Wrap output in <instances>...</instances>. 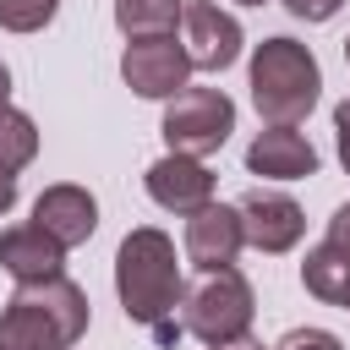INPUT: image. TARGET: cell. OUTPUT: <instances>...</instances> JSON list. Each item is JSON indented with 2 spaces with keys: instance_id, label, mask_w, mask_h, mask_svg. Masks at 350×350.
Segmentation results:
<instances>
[{
  "instance_id": "1",
  "label": "cell",
  "mask_w": 350,
  "mask_h": 350,
  "mask_svg": "<svg viewBox=\"0 0 350 350\" xmlns=\"http://www.w3.org/2000/svg\"><path fill=\"white\" fill-rule=\"evenodd\" d=\"M115 295L126 306L131 323H142L148 334L170 317H180V262H175V241L153 224L131 230L115 252Z\"/></svg>"
},
{
  "instance_id": "2",
  "label": "cell",
  "mask_w": 350,
  "mask_h": 350,
  "mask_svg": "<svg viewBox=\"0 0 350 350\" xmlns=\"http://www.w3.org/2000/svg\"><path fill=\"white\" fill-rule=\"evenodd\" d=\"M82 334H88V295L66 273L16 284L0 312V350H71Z\"/></svg>"
},
{
  "instance_id": "3",
  "label": "cell",
  "mask_w": 350,
  "mask_h": 350,
  "mask_svg": "<svg viewBox=\"0 0 350 350\" xmlns=\"http://www.w3.org/2000/svg\"><path fill=\"white\" fill-rule=\"evenodd\" d=\"M323 93V71L317 55L295 38H262L252 49V104L268 126H295L312 115Z\"/></svg>"
},
{
  "instance_id": "4",
  "label": "cell",
  "mask_w": 350,
  "mask_h": 350,
  "mask_svg": "<svg viewBox=\"0 0 350 350\" xmlns=\"http://www.w3.org/2000/svg\"><path fill=\"white\" fill-rule=\"evenodd\" d=\"M180 328H186L191 339H202L208 350L241 339V334L252 328V284H246L235 268L202 273V279L180 295Z\"/></svg>"
},
{
  "instance_id": "5",
  "label": "cell",
  "mask_w": 350,
  "mask_h": 350,
  "mask_svg": "<svg viewBox=\"0 0 350 350\" xmlns=\"http://www.w3.org/2000/svg\"><path fill=\"white\" fill-rule=\"evenodd\" d=\"M170 153H186V159H208L230 142L235 131V104L224 88H180L170 104H164V120H159Z\"/></svg>"
},
{
  "instance_id": "6",
  "label": "cell",
  "mask_w": 350,
  "mask_h": 350,
  "mask_svg": "<svg viewBox=\"0 0 350 350\" xmlns=\"http://www.w3.org/2000/svg\"><path fill=\"white\" fill-rule=\"evenodd\" d=\"M120 77L137 98H175L191 77V55L175 38H131L120 55Z\"/></svg>"
},
{
  "instance_id": "7",
  "label": "cell",
  "mask_w": 350,
  "mask_h": 350,
  "mask_svg": "<svg viewBox=\"0 0 350 350\" xmlns=\"http://www.w3.org/2000/svg\"><path fill=\"white\" fill-rule=\"evenodd\" d=\"M235 208H241L246 246H257V252H268V257L290 252V246L301 241V230H306L301 202H295V197H284V191H246Z\"/></svg>"
},
{
  "instance_id": "8",
  "label": "cell",
  "mask_w": 350,
  "mask_h": 350,
  "mask_svg": "<svg viewBox=\"0 0 350 350\" xmlns=\"http://www.w3.org/2000/svg\"><path fill=\"white\" fill-rule=\"evenodd\" d=\"M186 55L191 71H224L241 60V22L219 11L213 0H186Z\"/></svg>"
},
{
  "instance_id": "9",
  "label": "cell",
  "mask_w": 350,
  "mask_h": 350,
  "mask_svg": "<svg viewBox=\"0 0 350 350\" xmlns=\"http://www.w3.org/2000/svg\"><path fill=\"white\" fill-rule=\"evenodd\" d=\"M246 246V230H241V208L230 202H208L186 219V262H197L202 273H219L235 262V252Z\"/></svg>"
},
{
  "instance_id": "10",
  "label": "cell",
  "mask_w": 350,
  "mask_h": 350,
  "mask_svg": "<svg viewBox=\"0 0 350 350\" xmlns=\"http://www.w3.org/2000/svg\"><path fill=\"white\" fill-rule=\"evenodd\" d=\"M148 197L159 202V208H170V213H197V208H208L213 202V175H208V164L202 159H186V153H164V159H153L148 164Z\"/></svg>"
},
{
  "instance_id": "11",
  "label": "cell",
  "mask_w": 350,
  "mask_h": 350,
  "mask_svg": "<svg viewBox=\"0 0 350 350\" xmlns=\"http://www.w3.org/2000/svg\"><path fill=\"white\" fill-rule=\"evenodd\" d=\"M33 224H38L44 235H55V241L71 252V246H82V241L98 230V202H93L88 186L60 180V186H44V191H38V202H33Z\"/></svg>"
},
{
  "instance_id": "12",
  "label": "cell",
  "mask_w": 350,
  "mask_h": 350,
  "mask_svg": "<svg viewBox=\"0 0 350 350\" xmlns=\"http://www.w3.org/2000/svg\"><path fill=\"white\" fill-rule=\"evenodd\" d=\"M246 170L262 175V180H306V175H317V148L295 126H268V131L252 137Z\"/></svg>"
},
{
  "instance_id": "13",
  "label": "cell",
  "mask_w": 350,
  "mask_h": 350,
  "mask_svg": "<svg viewBox=\"0 0 350 350\" xmlns=\"http://www.w3.org/2000/svg\"><path fill=\"white\" fill-rule=\"evenodd\" d=\"M0 268L16 284H38V279H60L66 273V246L55 235H44L38 224H16L0 230Z\"/></svg>"
},
{
  "instance_id": "14",
  "label": "cell",
  "mask_w": 350,
  "mask_h": 350,
  "mask_svg": "<svg viewBox=\"0 0 350 350\" xmlns=\"http://www.w3.org/2000/svg\"><path fill=\"white\" fill-rule=\"evenodd\" d=\"M301 284H306V295H317L328 306H350V252L339 241L312 246L301 262Z\"/></svg>"
},
{
  "instance_id": "15",
  "label": "cell",
  "mask_w": 350,
  "mask_h": 350,
  "mask_svg": "<svg viewBox=\"0 0 350 350\" xmlns=\"http://www.w3.org/2000/svg\"><path fill=\"white\" fill-rule=\"evenodd\" d=\"M186 16V0H115V27L126 38H170Z\"/></svg>"
},
{
  "instance_id": "16",
  "label": "cell",
  "mask_w": 350,
  "mask_h": 350,
  "mask_svg": "<svg viewBox=\"0 0 350 350\" xmlns=\"http://www.w3.org/2000/svg\"><path fill=\"white\" fill-rule=\"evenodd\" d=\"M33 153H38V126L22 115V109H0V175H11L16 180V170H27L33 164Z\"/></svg>"
},
{
  "instance_id": "17",
  "label": "cell",
  "mask_w": 350,
  "mask_h": 350,
  "mask_svg": "<svg viewBox=\"0 0 350 350\" xmlns=\"http://www.w3.org/2000/svg\"><path fill=\"white\" fill-rule=\"evenodd\" d=\"M60 0H0V27L5 33H38L44 22H55Z\"/></svg>"
},
{
  "instance_id": "18",
  "label": "cell",
  "mask_w": 350,
  "mask_h": 350,
  "mask_svg": "<svg viewBox=\"0 0 350 350\" xmlns=\"http://www.w3.org/2000/svg\"><path fill=\"white\" fill-rule=\"evenodd\" d=\"M273 350H345V345H339L328 328H290Z\"/></svg>"
},
{
  "instance_id": "19",
  "label": "cell",
  "mask_w": 350,
  "mask_h": 350,
  "mask_svg": "<svg viewBox=\"0 0 350 350\" xmlns=\"http://www.w3.org/2000/svg\"><path fill=\"white\" fill-rule=\"evenodd\" d=\"M339 5H345V0H284V11L301 16V22H328Z\"/></svg>"
},
{
  "instance_id": "20",
  "label": "cell",
  "mask_w": 350,
  "mask_h": 350,
  "mask_svg": "<svg viewBox=\"0 0 350 350\" xmlns=\"http://www.w3.org/2000/svg\"><path fill=\"white\" fill-rule=\"evenodd\" d=\"M334 137H339V164L350 170V98L334 109Z\"/></svg>"
},
{
  "instance_id": "21",
  "label": "cell",
  "mask_w": 350,
  "mask_h": 350,
  "mask_svg": "<svg viewBox=\"0 0 350 350\" xmlns=\"http://www.w3.org/2000/svg\"><path fill=\"white\" fill-rule=\"evenodd\" d=\"M328 241H339V246L350 252V202L334 208V219H328Z\"/></svg>"
},
{
  "instance_id": "22",
  "label": "cell",
  "mask_w": 350,
  "mask_h": 350,
  "mask_svg": "<svg viewBox=\"0 0 350 350\" xmlns=\"http://www.w3.org/2000/svg\"><path fill=\"white\" fill-rule=\"evenodd\" d=\"M213 350H268L262 339H252V334H241V339H230V345H213Z\"/></svg>"
},
{
  "instance_id": "23",
  "label": "cell",
  "mask_w": 350,
  "mask_h": 350,
  "mask_svg": "<svg viewBox=\"0 0 350 350\" xmlns=\"http://www.w3.org/2000/svg\"><path fill=\"white\" fill-rule=\"evenodd\" d=\"M11 202H16V180H11V175H0V213H5Z\"/></svg>"
},
{
  "instance_id": "24",
  "label": "cell",
  "mask_w": 350,
  "mask_h": 350,
  "mask_svg": "<svg viewBox=\"0 0 350 350\" xmlns=\"http://www.w3.org/2000/svg\"><path fill=\"white\" fill-rule=\"evenodd\" d=\"M5 98H11V71L0 66V109H5Z\"/></svg>"
},
{
  "instance_id": "25",
  "label": "cell",
  "mask_w": 350,
  "mask_h": 350,
  "mask_svg": "<svg viewBox=\"0 0 350 350\" xmlns=\"http://www.w3.org/2000/svg\"><path fill=\"white\" fill-rule=\"evenodd\" d=\"M345 60H350V38H345Z\"/></svg>"
},
{
  "instance_id": "26",
  "label": "cell",
  "mask_w": 350,
  "mask_h": 350,
  "mask_svg": "<svg viewBox=\"0 0 350 350\" xmlns=\"http://www.w3.org/2000/svg\"><path fill=\"white\" fill-rule=\"evenodd\" d=\"M241 5H262V0H241Z\"/></svg>"
}]
</instances>
